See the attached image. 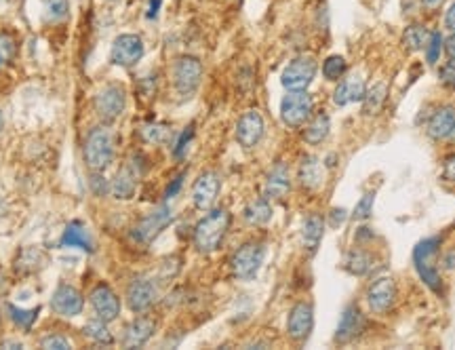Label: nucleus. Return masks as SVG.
Listing matches in <instances>:
<instances>
[{
  "label": "nucleus",
  "mask_w": 455,
  "mask_h": 350,
  "mask_svg": "<svg viewBox=\"0 0 455 350\" xmlns=\"http://www.w3.org/2000/svg\"><path fill=\"white\" fill-rule=\"evenodd\" d=\"M230 213L226 209H213L209 211L194 228V247L200 253H213L222 247L230 228Z\"/></svg>",
  "instance_id": "1"
},
{
  "label": "nucleus",
  "mask_w": 455,
  "mask_h": 350,
  "mask_svg": "<svg viewBox=\"0 0 455 350\" xmlns=\"http://www.w3.org/2000/svg\"><path fill=\"white\" fill-rule=\"evenodd\" d=\"M82 154L91 171L102 174L104 169H108L114 159V139L110 131L104 127H93L85 137Z\"/></svg>",
  "instance_id": "2"
},
{
  "label": "nucleus",
  "mask_w": 455,
  "mask_h": 350,
  "mask_svg": "<svg viewBox=\"0 0 455 350\" xmlns=\"http://www.w3.org/2000/svg\"><path fill=\"white\" fill-rule=\"evenodd\" d=\"M441 243H443L441 236H430V238H424L422 243H417V247L413 249V264H415L419 279L437 293H443V281L434 266V255L439 253Z\"/></svg>",
  "instance_id": "3"
},
{
  "label": "nucleus",
  "mask_w": 455,
  "mask_h": 350,
  "mask_svg": "<svg viewBox=\"0 0 455 350\" xmlns=\"http://www.w3.org/2000/svg\"><path fill=\"white\" fill-rule=\"evenodd\" d=\"M264 258H266V247L264 243H245L240 245L232 260H230V268H232V275L240 281H251L257 277L262 264H264Z\"/></svg>",
  "instance_id": "4"
},
{
  "label": "nucleus",
  "mask_w": 455,
  "mask_h": 350,
  "mask_svg": "<svg viewBox=\"0 0 455 350\" xmlns=\"http://www.w3.org/2000/svg\"><path fill=\"white\" fill-rule=\"evenodd\" d=\"M171 78H173V87H175L177 95H181V97L194 95V91L200 85V78H203L200 59L192 58V55L175 59V63L171 68Z\"/></svg>",
  "instance_id": "5"
},
{
  "label": "nucleus",
  "mask_w": 455,
  "mask_h": 350,
  "mask_svg": "<svg viewBox=\"0 0 455 350\" xmlns=\"http://www.w3.org/2000/svg\"><path fill=\"white\" fill-rule=\"evenodd\" d=\"M314 110V100L306 91H289L281 102V118L287 127L297 129L306 124Z\"/></svg>",
  "instance_id": "6"
},
{
  "label": "nucleus",
  "mask_w": 455,
  "mask_h": 350,
  "mask_svg": "<svg viewBox=\"0 0 455 350\" xmlns=\"http://www.w3.org/2000/svg\"><path fill=\"white\" fill-rule=\"evenodd\" d=\"M314 76H316V59L310 55H299L289 61V65L281 74V83L287 91H306L312 85Z\"/></svg>",
  "instance_id": "7"
},
{
  "label": "nucleus",
  "mask_w": 455,
  "mask_h": 350,
  "mask_svg": "<svg viewBox=\"0 0 455 350\" xmlns=\"http://www.w3.org/2000/svg\"><path fill=\"white\" fill-rule=\"evenodd\" d=\"M124 106H127V95L120 85L110 83L102 87L95 95V112L106 122H112L120 117L124 112Z\"/></svg>",
  "instance_id": "8"
},
{
  "label": "nucleus",
  "mask_w": 455,
  "mask_h": 350,
  "mask_svg": "<svg viewBox=\"0 0 455 350\" xmlns=\"http://www.w3.org/2000/svg\"><path fill=\"white\" fill-rule=\"evenodd\" d=\"M171 222H173V211L167 205H161L159 209H154L152 213L141 218V222L133 228V238L141 245H148L163 233Z\"/></svg>",
  "instance_id": "9"
},
{
  "label": "nucleus",
  "mask_w": 455,
  "mask_h": 350,
  "mask_svg": "<svg viewBox=\"0 0 455 350\" xmlns=\"http://www.w3.org/2000/svg\"><path fill=\"white\" fill-rule=\"evenodd\" d=\"M141 58H144V41L137 34H120L114 38L110 51L114 65L133 68Z\"/></svg>",
  "instance_id": "10"
},
{
  "label": "nucleus",
  "mask_w": 455,
  "mask_h": 350,
  "mask_svg": "<svg viewBox=\"0 0 455 350\" xmlns=\"http://www.w3.org/2000/svg\"><path fill=\"white\" fill-rule=\"evenodd\" d=\"M314 327V308L310 302H299L291 308L287 319V334L295 342H306Z\"/></svg>",
  "instance_id": "11"
},
{
  "label": "nucleus",
  "mask_w": 455,
  "mask_h": 350,
  "mask_svg": "<svg viewBox=\"0 0 455 350\" xmlns=\"http://www.w3.org/2000/svg\"><path fill=\"white\" fill-rule=\"evenodd\" d=\"M367 302H369V308L373 312H378V314L388 312L397 302V283H395V279L392 277L375 279L367 290Z\"/></svg>",
  "instance_id": "12"
},
{
  "label": "nucleus",
  "mask_w": 455,
  "mask_h": 350,
  "mask_svg": "<svg viewBox=\"0 0 455 350\" xmlns=\"http://www.w3.org/2000/svg\"><path fill=\"white\" fill-rule=\"evenodd\" d=\"M220 188H222L220 174H215V171L200 174V177L194 181V188H192V203H194V207H198L203 211L211 209L215 205V201H218Z\"/></svg>",
  "instance_id": "13"
},
{
  "label": "nucleus",
  "mask_w": 455,
  "mask_h": 350,
  "mask_svg": "<svg viewBox=\"0 0 455 350\" xmlns=\"http://www.w3.org/2000/svg\"><path fill=\"white\" fill-rule=\"evenodd\" d=\"M264 137V118L257 110H249L236 122V142L242 148H255Z\"/></svg>",
  "instance_id": "14"
},
{
  "label": "nucleus",
  "mask_w": 455,
  "mask_h": 350,
  "mask_svg": "<svg viewBox=\"0 0 455 350\" xmlns=\"http://www.w3.org/2000/svg\"><path fill=\"white\" fill-rule=\"evenodd\" d=\"M159 299V290L150 279H135L127 290V304L133 312H146Z\"/></svg>",
  "instance_id": "15"
},
{
  "label": "nucleus",
  "mask_w": 455,
  "mask_h": 350,
  "mask_svg": "<svg viewBox=\"0 0 455 350\" xmlns=\"http://www.w3.org/2000/svg\"><path fill=\"white\" fill-rule=\"evenodd\" d=\"M365 329V314L360 312V308L356 304H348L341 312L340 323H338V332H336V342L338 344H348L352 342L356 336H360V332Z\"/></svg>",
  "instance_id": "16"
},
{
  "label": "nucleus",
  "mask_w": 455,
  "mask_h": 350,
  "mask_svg": "<svg viewBox=\"0 0 455 350\" xmlns=\"http://www.w3.org/2000/svg\"><path fill=\"white\" fill-rule=\"evenodd\" d=\"M51 308L59 317H76L85 308V297L72 285H59L51 297Z\"/></svg>",
  "instance_id": "17"
},
{
  "label": "nucleus",
  "mask_w": 455,
  "mask_h": 350,
  "mask_svg": "<svg viewBox=\"0 0 455 350\" xmlns=\"http://www.w3.org/2000/svg\"><path fill=\"white\" fill-rule=\"evenodd\" d=\"M156 332V321L150 317H139L133 323L127 325L122 334V346L124 349H141Z\"/></svg>",
  "instance_id": "18"
},
{
  "label": "nucleus",
  "mask_w": 455,
  "mask_h": 350,
  "mask_svg": "<svg viewBox=\"0 0 455 350\" xmlns=\"http://www.w3.org/2000/svg\"><path fill=\"white\" fill-rule=\"evenodd\" d=\"M91 306L95 310V314L100 319H104L106 323L114 321L120 314V299L118 295L108 287V285H97L91 293Z\"/></svg>",
  "instance_id": "19"
},
{
  "label": "nucleus",
  "mask_w": 455,
  "mask_h": 350,
  "mask_svg": "<svg viewBox=\"0 0 455 350\" xmlns=\"http://www.w3.org/2000/svg\"><path fill=\"white\" fill-rule=\"evenodd\" d=\"M365 78L360 74H350L343 76L340 80V85L333 91V102L336 106H348L354 102H363L365 97Z\"/></svg>",
  "instance_id": "20"
},
{
  "label": "nucleus",
  "mask_w": 455,
  "mask_h": 350,
  "mask_svg": "<svg viewBox=\"0 0 455 350\" xmlns=\"http://www.w3.org/2000/svg\"><path fill=\"white\" fill-rule=\"evenodd\" d=\"M455 129V108L454 106H443L439 108L430 120H428V127H426V133L430 139L434 142H441V139H449L451 133Z\"/></svg>",
  "instance_id": "21"
},
{
  "label": "nucleus",
  "mask_w": 455,
  "mask_h": 350,
  "mask_svg": "<svg viewBox=\"0 0 455 350\" xmlns=\"http://www.w3.org/2000/svg\"><path fill=\"white\" fill-rule=\"evenodd\" d=\"M291 190V175H289V167L284 163H277L270 174L266 175V186H264V192H266V198L270 201H281L289 194Z\"/></svg>",
  "instance_id": "22"
},
{
  "label": "nucleus",
  "mask_w": 455,
  "mask_h": 350,
  "mask_svg": "<svg viewBox=\"0 0 455 350\" xmlns=\"http://www.w3.org/2000/svg\"><path fill=\"white\" fill-rule=\"evenodd\" d=\"M135 186H137V171H135V165L129 161L118 174L114 177L112 181V194L114 198L118 201H129L133 198L135 194Z\"/></svg>",
  "instance_id": "23"
},
{
  "label": "nucleus",
  "mask_w": 455,
  "mask_h": 350,
  "mask_svg": "<svg viewBox=\"0 0 455 350\" xmlns=\"http://www.w3.org/2000/svg\"><path fill=\"white\" fill-rule=\"evenodd\" d=\"M325 234V222L318 213H310L306 220H304V226H301V243L304 247L314 253L321 245V238Z\"/></svg>",
  "instance_id": "24"
},
{
  "label": "nucleus",
  "mask_w": 455,
  "mask_h": 350,
  "mask_svg": "<svg viewBox=\"0 0 455 350\" xmlns=\"http://www.w3.org/2000/svg\"><path fill=\"white\" fill-rule=\"evenodd\" d=\"M323 179H325V174H323V165L316 157H306L301 159V165H299V184L308 190H316L323 186Z\"/></svg>",
  "instance_id": "25"
},
{
  "label": "nucleus",
  "mask_w": 455,
  "mask_h": 350,
  "mask_svg": "<svg viewBox=\"0 0 455 350\" xmlns=\"http://www.w3.org/2000/svg\"><path fill=\"white\" fill-rule=\"evenodd\" d=\"M242 218L247 224L251 226H264L272 220V205H270V198L262 196V198H255L251 201L245 211H242Z\"/></svg>",
  "instance_id": "26"
},
{
  "label": "nucleus",
  "mask_w": 455,
  "mask_h": 350,
  "mask_svg": "<svg viewBox=\"0 0 455 350\" xmlns=\"http://www.w3.org/2000/svg\"><path fill=\"white\" fill-rule=\"evenodd\" d=\"M61 247H78L87 253L93 251V240L80 222H72L61 236Z\"/></svg>",
  "instance_id": "27"
},
{
  "label": "nucleus",
  "mask_w": 455,
  "mask_h": 350,
  "mask_svg": "<svg viewBox=\"0 0 455 350\" xmlns=\"http://www.w3.org/2000/svg\"><path fill=\"white\" fill-rule=\"evenodd\" d=\"M329 131H331V118H329V115H325V112H318L316 117L308 122V127L304 131V139L310 146H318V144H323L327 139Z\"/></svg>",
  "instance_id": "28"
},
{
  "label": "nucleus",
  "mask_w": 455,
  "mask_h": 350,
  "mask_svg": "<svg viewBox=\"0 0 455 350\" xmlns=\"http://www.w3.org/2000/svg\"><path fill=\"white\" fill-rule=\"evenodd\" d=\"M343 268L350 272V275H356V277H365L367 272H371L373 268V255L365 249H352L346 260H343Z\"/></svg>",
  "instance_id": "29"
},
{
  "label": "nucleus",
  "mask_w": 455,
  "mask_h": 350,
  "mask_svg": "<svg viewBox=\"0 0 455 350\" xmlns=\"http://www.w3.org/2000/svg\"><path fill=\"white\" fill-rule=\"evenodd\" d=\"M386 97H388V87H386L384 83H378L373 89L365 91V97H363V115H367V117L380 115V110H382L384 104H386Z\"/></svg>",
  "instance_id": "30"
},
{
  "label": "nucleus",
  "mask_w": 455,
  "mask_h": 350,
  "mask_svg": "<svg viewBox=\"0 0 455 350\" xmlns=\"http://www.w3.org/2000/svg\"><path fill=\"white\" fill-rule=\"evenodd\" d=\"M430 34L432 32H428V28H424L419 23H411V26H407V30L402 34V45L407 51H422V49H426Z\"/></svg>",
  "instance_id": "31"
},
{
  "label": "nucleus",
  "mask_w": 455,
  "mask_h": 350,
  "mask_svg": "<svg viewBox=\"0 0 455 350\" xmlns=\"http://www.w3.org/2000/svg\"><path fill=\"white\" fill-rule=\"evenodd\" d=\"M85 336L89 338V340H93V342H97V344H110L112 342V336H110V332H108V327H106V321L104 319H93V321H89L87 325H85Z\"/></svg>",
  "instance_id": "32"
},
{
  "label": "nucleus",
  "mask_w": 455,
  "mask_h": 350,
  "mask_svg": "<svg viewBox=\"0 0 455 350\" xmlns=\"http://www.w3.org/2000/svg\"><path fill=\"white\" fill-rule=\"evenodd\" d=\"M346 72H348V63H346V59L341 58V55H331V58H327L323 61V76L327 80H331V83L341 80L346 76Z\"/></svg>",
  "instance_id": "33"
},
{
  "label": "nucleus",
  "mask_w": 455,
  "mask_h": 350,
  "mask_svg": "<svg viewBox=\"0 0 455 350\" xmlns=\"http://www.w3.org/2000/svg\"><path fill=\"white\" fill-rule=\"evenodd\" d=\"M9 312H11V319L15 325H19L21 329H30L34 325V321L38 319V312L41 308H34V310H21L13 304H9Z\"/></svg>",
  "instance_id": "34"
},
{
  "label": "nucleus",
  "mask_w": 455,
  "mask_h": 350,
  "mask_svg": "<svg viewBox=\"0 0 455 350\" xmlns=\"http://www.w3.org/2000/svg\"><path fill=\"white\" fill-rule=\"evenodd\" d=\"M17 55V43L11 34L0 32V70L6 68Z\"/></svg>",
  "instance_id": "35"
},
{
  "label": "nucleus",
  "mask_w": 455,
  "mask_h": 350,
  "mask_svg": "<svg viewBox=\"0 0 455 350\" xmlns=\"http://www.w3.org/2000/svg\"><path fill=\"white\" fill-rule=\"evenodd\" d=\"M141 135H144V139L150 142V144H163V142L169 139L171 129L167 124H146V127L141 129Z\"/></svg>",
  "instance_id": "36"
},
{
  "label": "nucleus",
  "mask_w": 455,
  "mask_h": 350,
  "mask_svg": "<svg viewBox=\"0 0 455 350\" xmlns=\"http://www.w3.org/2000/svg\"><path fill=\"white\" fill-rule=\"evenodd\" d=\"M45 2V11H47V17L51 21H61L68 17V11H70V2L68 0H43Z\"/></svg>",
  "instance_id": "37"
},
{
  "label": "nucleus",
  "mask_w": 455,
  "mask_h": 350,
  "mask_svg": "<svg viewBox=\"0 0 455 350\" xmlns=\"http://www.w3.org/2000/svg\"><path fill=\"white\" fill-rule=\"evenodd\" d=\"M373 205H375V194H373V192L363 194L360 201H358L356 207H354V218H356V220H367V218H371Z\"/></svg>",
  "instance_id": "38"
},
{
  "label": "nucleus",
  "mask_w": 455,
  "mask_h": 350,
  "mask_svg": "<svg viewBox=\"0 0 455 350\" xmlns=\"http://www.w3.org/2000/svg\"><path fill=\"white\" fill-rule=\"evenodd\" d=\"M441 51H443V36H441V32H432L430 41L426 45V59H428V63H437L439 58H441Z\"/></svg>",
  "instance_id": "39"
},
{
  "label": "nucleus",
  "mask_w": 455,
  "mask_h": 350,
  "mask_svg": "<svg viewBox=\"0 0 455 350\" xmlns=\"http://www.w3.org/2000/svg\"><path fill=\"white\" fill-rule=\"evenodd\" d=\"M192 137H194V124H190V127H186V129L181 131V135H179V139H177V144H175V150H173V154H175L177 159H181V157L186 154L188 144L192 142Z\"/></svg>",
  "instance_id": "40"
},
{
  "label": "nucleus",
  "mask_w": 455,
  "mask_h": 350,
  "mask_svg": "<svg viewBox=\"0 0 455 350\" xmlns=\"http://www.w3.org/2000/svg\"><path fill=\"white\" fill-rule=\"evenodd\" d=\"M41 344H43V349H51V350H70L72 349L70 340H68V338H63V336H59V334L47 336V338H45Z\"/></svg>",
  "instance_id": "41"
},
{
  "label": "nucleus",
  "mask_w": 455,
  "mask_h": 350,
  "mask_svg": "<svg viewBox=\"0 0 455 350\" xmlns=\"http://www.w3.org/2000/svg\"><path fill=\"white\" fill-rule=\"evenodd\" d=\"M441 80L449 87H455V59H449L443 68H441Z\"/></svg>",
  "instance_id": "42"
},
{
  "label": "nucleus",
  "mask_w": 455,
  "mask_h": 350,
  "mask_svg": "<svg viewBox=\"0 0 455 350\" xmlns=\"http://www.w3.org/2000/svg\"><path fill=\"white\" fill-rule=\"evenodd\" d=\"M183 177L186 174H179L173 181L169 184V188H167V192H165V198H173L179 190H181V186H183Z\"/></svg>",
  "instance_id": "43"
},
{
  "label": "nucleus",
  "mask_w": 455,
  "mask_h": 350,
  "mask_svg": "<svg viewBox=\"0 0 455 350\" xmlns=\"http://www.w3.org/2000/svg\"><path fill=\"white\" fill-rule=\"evenodd\" d=\"M93 177H91V188H93V192L97 194V196H102L104 192H106V181H104V177L100 175V171H93Z\"/></svg>",
  "instance_id": "44"
},
{
  "label": "nucleus",
  "mask_w": 455,
  "mask_h": 350,
  "mask_svg": "<svg viewBox=\"0 0 455 350\" xmlns=\"http://www.w3.org/2000/svg\"><path fill=\"white\" fill-rule=\"evenodd\" d=\"M443 179L445 181H455V154L445 161V169H443Z\"/></svg>",
  "instance_id": "45"
},
{
  "label": "nucleus",
  "mask_w": 455,
  "mask_h": 350,
  "mask_svg": "<svg viewBox=\"0 0 455 350\" xmlns=\"http://www.w3.org/2000/svg\"><path fill=\"white\" fill-rule=\"evenodd\" d=\"M441 264H443V268H445V270H455V247L454 249H449V251L443 255Z\"/></svg>",
  "instance_id": "46"
},
{
  "label": "nucleus",
  "mask_w": 455,
  "mask_h": 350,
  "mask_svg": "<svg viewBox=\"0 0 455 350\" xmlns=\"http://www.w3.org/2000/svg\"><path fill=\"white\" fill-rule=\"evenodd\" d=\"M443 49H445V53L449 55V59H455V32L447 41H443Z\"/></svg>",
  "instance_id": "47"
},
{
  "label": "nucleus",
  "mask_w": 455,
  "mask_h": 350,
  "mask_svg": "<svg viewBox=\"0 0 455 350\" xmlns=\"http://www.w3.org/2000/svg\"><path fill=\"white\" fill-rule=\"evenodd\" d=\"M445 28L455 32V2L449 6V11H447V15H445Z\"/></svg>",
  "instance_id": "48"
},
{
  "label": "nucleus",
  "mask_w": 455,
  "mask_h": 350,
  "mask_svg": "<svg viewBox=\"0 0 455 350\" xmlns=\"http://www.w3.org/2000/svg\"><path fill=\"white\" fill-rule=\"evenodd\" d=\"M346 209H333L331 211V222H333V226H338V224H343L346 222Z\"/></svg>",
  "instance_id": "49"
},
{
  "label": "nucleus",
  "mask_w": 455,
  "mask_h": 350,
  "mask_svg": "<svg viewBox=\"0 0 455 350\" xmlns=\"http://www.w3.org/2000/svg\"><path fill=\"white\" fill-rule=\"evenodd\" d=\"M161 4H163V0H150V6H148V19H154L156 15H159V9H161Z\"/></svg>",
  "instance_id": "50"
},
{
  "label": "nucleus",
  "mask_w": 455,
  "mask_h": 350,
  "mask_svg": "<svg viewBox=\"0 0 455 350\" xmlns=\"http://www.w3.org/2000/svg\"><path fill=\"white\" fill-rule=\"evenodd\" d=\"M422 4H424L428 11H437V9L443 4V0H422Z\"/></svg>",
  "instance_id": "51"
},
{
  "label": "nucleus",
  "mask_w": 455,
  "mask_h": 350,
  "mask_svg": "<svg viewBox=\"0 0 455 350\" xmlns=\"http://www.w3.org/2000/svg\"><path fill=\"white\" fill-rule=\"evenodd\" d=\"M0 349H21V344L19 342H2Z\"/></svg>",
  "instance_id": "52"
},
{
  "label": "nucleus",
  "mask_w": 455,
  "mask_h": 350,
  "mask_svg": "<svg viewBox=\"0 0 455 350\" xmlns=\"http://www.w3.org/2000/svg\"><path fill=\"white\" fill-rule=\"evenodd\" d=\"M2 127H4V117H2V112H0V131H2Z\"/></svg>",
  "instance_id": "53"
},
{
  "label": "nucleus",
  "mask_w": 455,
  "mask_h": 350,
  "mask_svg": "<svg viewBox=\"0 0 455 350\" xmlns=\"http://www.w3.org/2000/svg\"><path fill=\"white\" fill-rule=\"evenodd\" d=\"M449 139H454L455 142V129H454V133H451V137H449Z\"/></svg>",
  "instance_id": "54"
},
{
  "label": "nucleus",
  "mask_w": 455,
  "mask_h": 350,
  "mask_svg": "<svg viewBox=\"0 0 455 350\" xmlns=\"http://www.w3.org/2000/svg\"><path fill=\"white\" fill-rule=\"evenodd\" d=\"M110 2H118V0H110Z\"/></svg>",
  "instance_id": "55"
}]
</instances>
